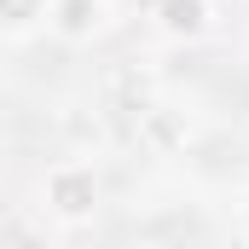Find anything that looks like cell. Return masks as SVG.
Here are the masks:
<instances>
[{"mask_svg":"<svg viewBox=\"0 0 249 249\" xmlns=\"http://www.w3.org/2000/svg\"><path fill=\"white\" fill-rule=\"evenodd\" d=\"M41 209L58 226H87L99 214V174H93V162H81V157L53 162L41 174Z\"/></svg>","mask_w":249,"mask_h":249,"instance_id":"cell-1","label":"cell"},{"mask_svg":"<svg viewBox=\"0 0 249 249\" xmlns=\"http://www.w3.org/2000/svg\"><path fill=\"white\" fill-rule=\"evenodd\" d=\"M105 23H110V0H47V29L70 47H87L93 35H105Z\"/></svg>","mask_w":249,"mask_h":249,"instance_id":"cell-2","label":"cell"},{"mask_svg":"<svg viewBox=\"0 0 249 249\" xmlns=\"http://www.w3.org/2000/svg\"><path fill=\"white\" fill-rule=\"evenodd\" d=\"M157 29L174 41H197L214 29V0H157Z\"/></svg>","mask_w":249,"mask_h":249,"instance_id":"cell-3","label":"cell"},{"mask_svg":"<svg viewBox=\"0 0 249 249\" xmlns=\"http://www.w3.org/2000/svg\"><path fill=\"white\" fill-rule=\"evenodd\" d=\"M238 232H244V244H249V197L238 203Z\"/></svg>","mask_w":249,"mask_h":249,"instance_id":"cell-4","label":"cell"}]
</instances>
